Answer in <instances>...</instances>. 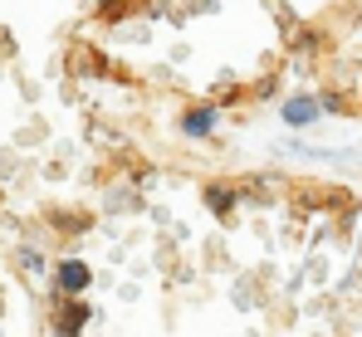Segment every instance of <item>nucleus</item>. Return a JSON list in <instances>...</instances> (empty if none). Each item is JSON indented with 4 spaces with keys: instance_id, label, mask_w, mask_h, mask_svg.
<instances>
[{
    "instance_id": "obj_1",
    "label": "nucleus",
    "mask_w": 362,
    "mask_h": 337,
    "mask_svg": "<svg viewBox=\"0 0 362 337\" xmlns=\"http://www.w3.org/2000/svg\"><path fill=\"white\" fill-rule=\"evenodd\" d=\"M59 283L69 288V293L88 288V264H64V269H59Z\"/></svg>"
},
{
    "instance_id": "obj_2",
    "label": "nucleus",
    "mask_w": 362,
    "mask_h": 337,
    "mask_svg": "<svg viewBox=\"0 0 362 337\" xmlns=\"http://www.w3.org/2000/svg\"><path fill=\"white\" fill-rule=\"evenodd\" d=\"M211 122H216V108H191V112H186V122H181V127H186V132L196 137V132H211Z\"/></svg>"
},
{
    "instance_id": "obj_3",
    "label": "nucleus",
    "mask_w": 362,
    "mask_h": 337,
    "mask_svg": "<svg viewBox=\"0 0 362 337\" xmlns=\"http://www.w3.org/2000/svg\"><path fill=\"white\" fill-rule=\"evenodd\" d=\"M313 112H318V103H313V98H294V103L284 108V117H289L294 127H303V122H313Z\"/></svg>"
},
{
    "instance_id": "obj_4",
    "label": "nucleus",
    "mask_w": 362,
    "mask_h": 337,
    "mask_svg": "<svg viewBox=\"0 0 362 337\" xmlns=\"http://www.w3.org/2000/svg\"><path fill=\"white\" fill-rule=\"evenodd\" d=\"M83 323H88V308H69V313H64V323H59V333H78Z\"/></svg>"
}]
</instances>
